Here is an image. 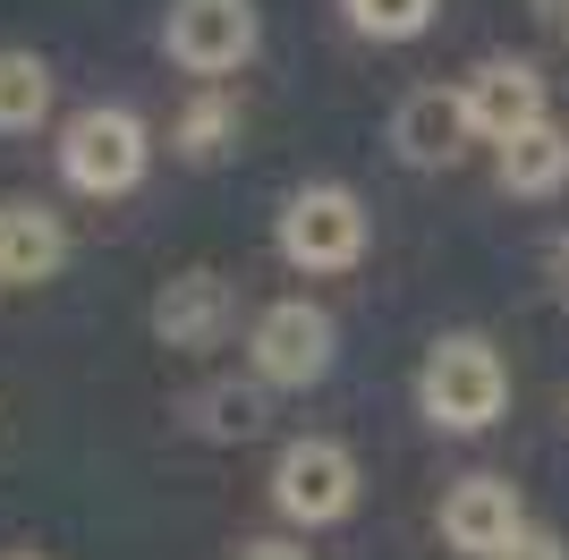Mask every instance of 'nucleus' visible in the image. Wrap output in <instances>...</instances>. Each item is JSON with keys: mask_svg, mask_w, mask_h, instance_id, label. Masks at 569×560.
I'll return each instance as SVG.
<instances>
[{"mask_svg": "<svg viewBox=\"0 0 569 560\" xmlns=\"http://www.w3.org/2000/svg\"><path fill=\"white\" fill-rule=\"evenodd\" d=\"M272 247H281L289 272H349L366 256V204H357V187L307 179L281 204V221H272Z\"/></svg>", "mask_w": 569, "mask_h": 560, "instance_id": "4", "label": "nucleus"}, {"mask_svg": "<svg viewBox=\"0 0 569 560\" xmlns=\"http://www.w3.org/2000/svg\"><path fill=\"white\" fill-rule=\"evenodd\" d=\"M340 9H349V26L366 43H417L442 0H340Z\"/></svg>", "mask_w": 569, "mask_h": 560, "instance_id": "15", "label": "nucleus"}, {"mask_svg": "<svg viewBox=\"0 0 569 560\" xmlns=\"http://www.w3.org/2000/svg\"><path fill=\"white\" fill-rule=\"evenodd\" d=\"M527 9H536L545 26H561V34H569V0H527Z\"/></svg>", "mask_w": 569, "mask_h": 560, "instance_id": "20", "label": "nucleus"}, {"mask_svg": "<svg viewBox=\"0 0 569 560\" xmlns=\"http://www.w3.org/2000/svg\"><path fill=\"white\" fill-rule=\"evenodd\" d=\"M459 93H468V119H476V144H510L527 137V128H545L552 119V86L536 60H476L468 77H459Z\"/></svg>", "mask_w": 569, "mask_h": 560, "instance_id": "7", "label": "nucleus"}, {"mask_svg": "<svg viewBox=\"0 0 569 560\" xmlns=\"http://www.w3.org/2000/svg\"><path fill=\"white\" fill-rule=\"evenodd\" d=\"M519 536H527V501L510 476H459L442 492V543L459 560H501Z\"/></svg>", "mask_w": 569, "mask_h": 560, "instance_id": "8", "label": "nucleus"}, {"mask_svg": "<svg viewBox=\"0 0 569 560\" xmlns=\"http://www.w3.org/2000/svg\"><path fill=\"white\" fill-rule=\"evenodd\" d=\"M153 170V128H144L128 102H86V111L60 128V179L77 196H128V187Z\"/></svg>", "mask_w": 569, "mask_h": 560, "instance_id": "2", "label": "nucleus"}, {"mask_svg": "<svg viewBox=\"0 0 569 560\" xmlns=\"http://www.w3.org/2000/svg\"><path fill=\"white\" fill-rule=\"evenodd\" d=\"M340 366V323L315 298H272L247 331V373L263 391H315Z\"/></svg>", "mask_w": 569, "mask_h": 560, "instance_id": "3", "label": "nucleus"}, {"mask_svg": "<svg viewBox=\"0 0 569 560\" xmlns=\"http://www.w3.org/2000/svg\"><path fill=\"white\" fill-rule=\"evenodd\" d=\"M256 43H263L256 0H170V9H162V51H170V69L204 77V86L238 77L247 60H256Z\"/></svg>", "mask_w": 569, "mask_h": 560, "instance_id": "6", "label": "nucleus"}, {"mask_svg": "<svg viewBox=\"0 0 569 560\" xmlns=\"http://www.w3.org/2000/svg\"><path fill=\"white\" fill-rule=\"evenodd\" d=\"M238 323V298L221 272H170L162 289H153V340L162 349H221V331Z\"/></svg>", "mask_w": 569, "mask_h": 560, "instance_id": "10", "label": "nucleus"}, {"mask_svg": "<svg viewBox=\"0 0 569 560\" xmlns=\"http://www.w3.org/2000/svg\"><path fill=\"white\" fill-rule=\"evenodd\" d=\"M196 424H204L213 442H247V433L263 424V382H247V391H238V382L204 391V399H196Z\"/></svg>", "mask_w": 569, "mask_h": 560, "instance_id": "16", "label": "nucleus"}, {"mask_svg": "<svg viewBox=\"0 0 569 560\" xmlns=\"http://www.w3.org/2000/svg\"><path fill=\"white\" fill-rule=\"evenodd\" d=\"M0 560H51V552H34V543H9V552H0Z\"/></svg>", "mask_w": 569, "mask_h": 560, "instance_id": "21", "label": "nucleus"}, {"mask_svg": "<svg viewBox=\"0 0 569 560\" xmlns=\"http://www.w3.org/2000/svg\"><path fill=\"white\" fill-rule=\"evenodd\" d=\"M170 144H179V162H221L238 144V93H221V86H204V93H188V111H179V128H170Z\"/></svg>", "mask_w": 569, "mask_h": 560, "instance_id": "14", "label": "nucleus"}, {"mask_svg": "<svg viewBox=\"0 0 569 560\" xmlns=\"http://www.w3.org/2000/svg\"><path fill=\"white\" fill-rule=\"evenodd\" d=\"M51 119V60L43 51H0V137H34Z\"/></svg>", "mask_w": 569, "mask_h": 560, "instance_id": "13", "label": "nucleus"}, {"mask_svg": "<svg viewBox=\"0 0 569 560\" xmlns=\"http://www.w3.org/2000/svg\"><path fill=\"white\" fill-rule=\"evenodd\" d=\"M501 560H569V543L552 536V527H527V536L510 543V552H501Z\"/></svg>", "mask_w": 569, "mask_h": 560, "instance_id": "17", "label": "nucleus"}, {"mask_svg": "<svg viewBox=\"0 0 569 560\" xmlns=\"http://www.w3.org/2000/svg\"><path fill=\"white\" fill-rule=\"evenodd\" d=\"M417 408H426L433 433H493L501 408H510V366H501V349L476 340V331L433 340L426 366H417Z\"/></svg>", "mask_w": 569, "mask_h": 560, "instance_id": "1", "label": "nucleus"}, {"mask_svg": "<svg viewBox=\"0 0 569 560\" xmlns=\"http://www.w3.org/2000/svg\"><path fill=\"white\" fill-rule=\"evenodd\" d=\"M545 263H552V280H561V298H569V230H561V238L545 247Z\"/></svg>", "mask_w": 569, "mask_h": 560, "instance_id": "19", "label": "nucleus"}, {"mask_svg": "<svg viewBox=\"0 0 569 560\" xmlns=\"http://www.w3.org/2000/svg\"><path fill=\"white\" fill-rule=\"evenodd\" d=\"M69 263V221L34 196L0 204V289H43L51 272Z\"/></svg>", "mask_w": 569, "mask_h": 560, "instance_id": "11", "label": "nucleus"}, {"mask_svg": "<svg viewBox=\"0 0 569 560\" xmlns=\"http://www.w3.org/2000/svg\"><path fill=\"white\" fill-rule=\"evenodd\" d=\"M468 144H476V119H468V93L459 86L400 93V111H391V153H400L408 170H451Z\"/></svg>", "mask_w": 569, "mask_h": 560, "instance_id": "9", "label": "nucleus"}, {"mask_svg": "<svg viewBox=\"0 0 569 560\" xmlns=\"http://www.w3.org/2000/svg\"><path fill=\"white\" fill-rule=\"evenodd\" d=\"M230 560H307V552H298V543H281V536H263V543H238Z\"/></svg>", "mask_w": 569, "mask_h": 560, "instance_id": "18", "label": "nucleus"}, {"mask_svg": "<svg viewBox=\"0 0 569 560\" xmlns=\"http://www.w3.org/2000/svg\"><path fill=\"white\" fill-rule=\"evenodd\" d=\"M272 510L289 518V527H340V518L357 510V492H366V476H357V450L332 442V433H298V442H281V459H272Z\"/></svg>", "mask_w": 569, "mask_h": 560, "instance_id": "5", "label": "nucleus"}, {"mask_svg": "<svg viewBox=\"0 0 569 560\" xmlns=\"http://www.w3.org/2000/svg\"><path fill=\"white\" fill-rule=\"evenodd\" d=\"M493 179L501 196H527V204H545V196H561L569 187V128H527V137H510L493 153Z\"/></svg>", "mask_w": 569, "mask_h": 560, "instance_id": "12", "label": "nucleus"}]
</instances>
